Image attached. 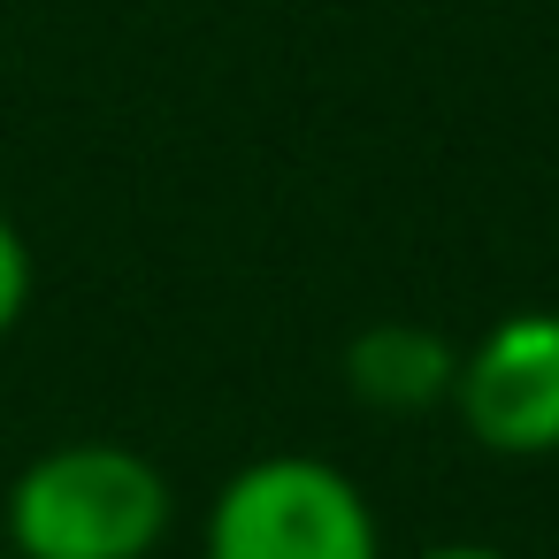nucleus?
<instances>
[{
	"label": "nucleus",
	"mask_w": 559,
	"mask_h": 559,
	"mask_svg": "<svg viewBox=\"0 0 559 559\" xmlns=\"http://www.w3.org/2000/svg\"><path fill=\"white\" fill-rule=\"evenodd\" d=\"M177 521L169 475L116 437L47 444L9 483V551L16 559H146Z\"/></svg>",
	"instance_id": "f257e3e1"
},
{
	"label": "nucleus",
	"mask_w": 559,
	"mask_h": 559,
	"mask_svg": "<svg viewBox=\"0 0 559 559\" xmlns=\"http://www.w3.org/2000/svg\"><path fill=\"white\" fill-rule=\"evenodd\" d=\"M207 559H383V521L337 460L261 452L215 490Z\"/></svg>",
	"instance_id": "f03ea898"
},
{
	"label": "nucleus",
	"mask_w": 559,
	"mask_h": 559,
	"mask_svg": "<svg viewBox=\"0 0 559 559\" xmlns=\"http://www.w3.org/2000/svg\"><path fill=\"white\" fill-rule=\"evenodd\" d=\"M460 429L498 460H544L559 452V314L528 307L490 322L452 376Z\"/></svg>",
	"instance_id": "7ed1b4c3"
},
{
	"label": "nucleus",
	"mask_w": 559,
	"mask_h": 559,
	"mask_svg": "<svg viewBox=\"0 0 559 559\" xmlns=\"http://www.w3.org/2000/svg\"><path fill=\"white\" fill-rule=\"evenodd\" d=\"M452 376H460V353L421 330V322H376L345 345V383L360 406H383V414H429L452 399Z\"/></svg>",
	"instance_id": "20e7f679"
},
{
	"label": "nucleus",
	"mask_w": 559,
	"mask_h": 559,
	"mask_svg": "<svg viewBox=\"0 0 559 559\" xmlns=\"http://www.w3.org/2000/svg\"><path fill=\"white\" fill-rule=\"evenodd\" d=\"M24 307H32V246H24V230L9 215H0V337L24 322Z\"/></svg>",
	"instance_id": "39448f33"
},
{
	"label": "nucleus",
	"mask_w": 559,
	"mask_h": 559,
	"mask_svg": "<svg viewBox=\"0 0 559 559\" xmlns=\"http://www.w3.org/2000/svg\"><path fill=\"white\" fill-rule=\"evenodd\" d=\"M414 559H513V551H498V544H429Z\"/></svg>",
	"instance_id": "423d86ee"
}]
</instances>
